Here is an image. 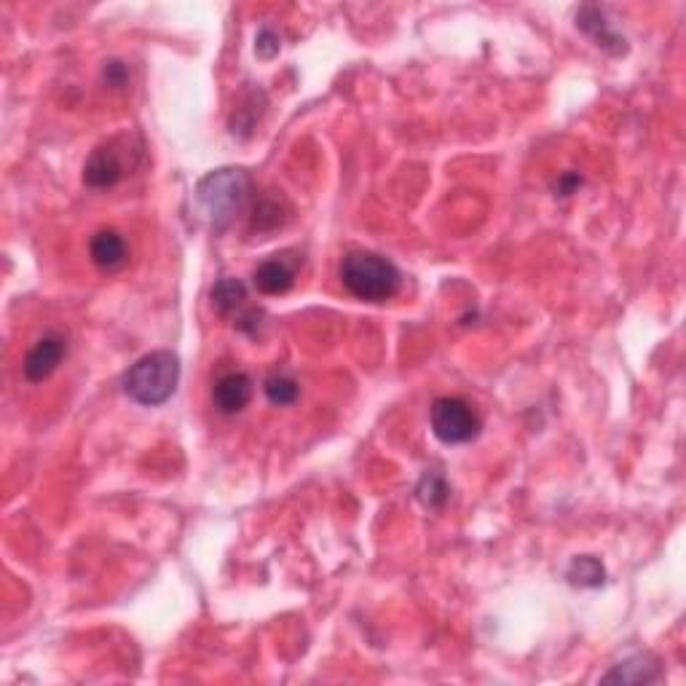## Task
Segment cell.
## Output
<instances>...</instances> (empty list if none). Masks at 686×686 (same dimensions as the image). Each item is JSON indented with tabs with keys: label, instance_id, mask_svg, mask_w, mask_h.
Returning a JSON list of instances; mask_svg holds the SVG:
<instances>
[{
	"label": "cell",
	"instance_id": "cell-1",
	"mask_svg": "<svg viewBox=\"0 0 686 686\" xmlns=\"http://www.w3.org/2000/svg\"><path fill=\"white\" fill-rule=\"evenodd\" d=\"M252 191V180L244 169L223 167L201 177L196 185V201H199L204 218L210 220L215 231H223L242 215Z\"/></svg>",
	"mask_w": 686,
	"mask_h": 686
},
{
	"label": "cell",
	"instance_id": "cell-2",
	"mask_svg": "<svg viewBox=\"0 0 686 686\" xmlns=\"http://www.w3.org/2000/svg\"><path fill=\"white\" fill-rule=\"evenodd\" d=\"M338 274H341V285L346 287V293L365 303L389 301L397 295L402 282L400 268L394 266L392 260L365 250L349 252L341 260Z\"/></svg>",
	"mask_w": 686,
	"mask_h": 686
},
{
	"label": "cell",
	"instance_id": "cell-3",
	"mask_svg": "<svg viewBox=\"0 0 686 686\" xmlns=\"http://www.w3.org/2000/svg\"><path fill=\"white\" fill-rule=\"evenodd\" d=\"M180 381V360L172 352H151L124 373V394L145 408H156L175 394Z\"/></svg>",
	"mask_w": 686,
	"mask_h": 686
},
{
	"label": "cell",
	"instance_id": "cell-4",
	"mask_svg": "<svg viewBox=\"0 0 686 686\" xmlns=\"http://www.w3.org/2000/svg\"><path fill=\"white\" fill-rule=\"evenodd\" d=\"M429 424H432V435L445 445H464L472 443L483 421L477 416L472 405L461 397H440L429 410Z\"/></svg>",
	"mask_w": 686,
	"mask_h": 686
},
{
	"label": "cell",
	"instance_id": "cell-5",
	"mask_svg": "<svg viewBox=\"0 0 686 686\" xmlns=\"http://www.w3.org/2000/svg\"><path fill=\"white\" fill-rule=\"evenodd\" d=\"M124 175V156H121V151L113 143L97 148L84 167V183L89 188H94V191H108V188L121 183Z\"/></svg>",
	"mask_w": 686,
	"mask_h": 686
},
{
	"label": "cell",
	"instance_id": "cell-6",
	"mask_svg": "<svg viewBox=\"0 0 686 686\" xmlns=\"http://www.w3.org/2000/svg\"><path fill=\"white\" fill-rule=\"evenodd\" d=\"M67 341L62 335L51 333L43 335L25 357V378L30 384H41L59 368V362L65 360Z\"/></svg>",
	"mask_w": 686,
	"mask_h": 686
},
{
	"label": "cell",
	"instance_id": "cell-7",
	"mask_svg": "<svg viewBox=\"0 0 686 686\" xmlns=\"http://www.w3.org/2000/svg\"><path fill=\"white\" fill-rule=\"evenodd\" d=\"M295 274H298V260L290 255H271L255 268L252 282L263 295H285L295 285Z\"/></svg>",
	"mask_w": 686,
	"mask_h": 686
},
{
	"label": "cell",
	"instance_id": "cell-8",
	"mask_svg": "<svg viewBox=\"0 0 686 686\" xmlns=\"http://www.w3.org/2000/svg\"><path fill=\"white\" fill-rule=\"evenodd\" d=\"M252 400V378L247 373H226L212 389V402L223 416L242 413Z\"/></svg>",
	"mask_w": 686,
	"mask_h": 686
},
{
	"label": "cell",
	"instance_id": "cell-9",
	"mask_svg": "<svg viewBox=\"0 0 686 686\" xmlns=\"http://www.w3.org/2000/svg\"><path fill=\"white\" fill-rule=\"evenodd\" d=\"M660 678V662L652 654H633L620 665H614L603 681L606 684H652Z\"/></svg>",
	"mask_w": 686,
	"mask_h": 686
},
{
	"label": "cell",
	"instance_id": "cell-10",
	"mask_svg": "<svg viewBox=\"0 0 686 686\" xmlns=\"http://www.w3.org/2000/svg\"><path fill=\"white\" fill-rule=\"evenodd\" d=\"M577 27L579 30H585L598 46H603V49L611 51V54H617V57L628 51L625 38H620V35L611 30L609 22H606V14H603L601 9H595V6H585V9L579 11Z\"/></svg>",
	"mask_w": 686,
	"mask_h": 686
},
{
	"label": "cell",
	"instance_id": "cell-11",
	"mask_svg": "<svg viewBox=\"0 0 686 686\" xmlns=\"http://www.w3.org/2000/svg\"><path fill=\"white\" fill-rule=\"evenodd\" d=\"M89 252H92L94 266L102 268V271H116V268H121L126 263L124 236L118 234V231H110V228L94 234Z\"/></svg>",
	"mask_w": 686,
	"mask_h": 686
},
{
	"label": "cell",
	"instance_id": "cell-12",
	"mask_svg": "<svg viewBox=\"0 0 686 686\" xmlns=\"http://www.w3.org/2000/svg\"><path fill=\"white\" fill-rule=\"evenodd\" d=\"M210 298L212 309L218 311L220 317H234L236 311L244 306V301H247V287H244V282H239V279L226 277L212 287Z\"/></svg>",
	"mask_w": 686,
	"mask_h": 686
},
{
	"label": "cell",
	"instance_id": "cell-13",
	"mask_svg": "<svg viewBox=\"0 0 686 686\" xmlns=\"http://www.w3.org/2000/svg\"><path fill=\"white\" fill-rule=\"evenodd\" d=\"M566 579H569L574 587H601L606 582V571H603L601 561L593 558V555H582V558H574L566 571Z\"/></svg>",
	"mask_w": 686,
	"mask_h": 686
},
{
	"label": "cell",
	"instance_id": "cell-14",
	"mask_svg": "<svg viewBox=\"0 0 686 686\" xmlns=\"http://www.w3.org/2000/svg\"><path fill=\"white\" fill-rule=\"evenodd\" d=\"M263 392H266L268 402L271 405H279V408H287V405H293L295 400H298V394H301V386H298V381L290 376H285V373H274V376H268L266 381H263Z\"/></svg>",
	"mask_w": 686,
	"mask_h": 686
},
{
	"label": "cell",
	"instance_id": "cell-15",
	"mask_svg": "<svg viewBox=\"0 0 686 686\" xmlns=\"http://www.w3.org/2000/svg\"><path fill=\"white\" fill-rule=\"evenodd\" d=\"M416 496L424 507H443L451 496V488L445 483V477L440 472H427L421 477L419 488H416Z\"/></svg>",
	"mask_w": 686,
	"mask_h": 686
},
{
	"label": "cell",
	"instance_id": "cell-16",
	"mask_svg": "<svg viewBox=\"0 0 686 686\" xmlns=\"http://www.w3.org/2000/svg\"><path fill=\"white\" fill-rule=\"evenodd\" d=\"M279 215V204L277 201L271 199H263L255 207V218H252V228H258V231H266V228H277L282 226V218H277Z\"/></svg>",
	"mask_w": 686,
	"mask_h": 686
},
{
	"label": "cell",
	"instance_id": "cell-17",
	"mask_svg": "<svg viewBox=\"0 0 686 686\" xmlns=\"http://www.w3.org/2000/svg\"><path fill=\"white\" fill-rule=\"evenodd\" d=\"M255 51H258V57H263V59L274 57V54L279 51L277 33H274V30H260L258 41H255Z\"/></svg>",
	"mask_w": 686,
	"mask_h": 686
},
{
	"label": "cell",
	"instance_id": "cell-18",
	"mask_svg": "<svg viewBox=\"0 0 686 686\" xmlns=\"http://www.w3.org/2000/svg\"><path fill=\"white\" fill-rule=\"evenodd\" d=\"M105 81H108L110 86H124L126 84V67L124 62H108L105 65Z\"/></svg>",
	"mask_w": 686,
	"mask_h": 686
},
{
	"label": "cell",
	"instance_id": "cell-19",
	"mask_svg": "<svg viewBox=\"0 0 686 686\" xmlns=\"http://www.w3.org/2000/svg\"><path fill=\"white\" fill-rule=\"evenodd\" d=\"M582 183V177H577V175H566L561 180V185H558V191H561V196H569V193H574V188Z\"/></svg>",
	"mask_w": 686,
	"mask_h": 686
}]
</instances>
